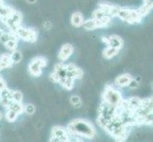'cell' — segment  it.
Listing matches in <instances>:
<instances>
[{
	"label": "cell",
	"instance_id": "cell-19",
	"mask_svg": "<svg viewBox=\"0 0 153 142\" xmlns=\"http://www.w3.org/2000/svg\"><path fill=\"white\" fill-rule=\"evenodd\" d=\"M131 79H132V76H131L130 74H128V73L122 74V75L118 76L115 79V85L118 87H121V88L126 87V86L128 85V83H129Z\"/></svg>",
	"mask_w": 153,
	"mask_h": 142
},
{
	"label": "cell",
	"instance_id": "cell-30",
	"mask_svg": "<svg viewBox=\"0 0 153 142\" xmlns=\"http://www.w3.org/2000/svg\"><path fill=\"white\" fill-rule=\"evenodd\" d=\"M10 59H12L13 64H18V63H20L21 60H22V54H21L17 49L10 52Z\"/></svg>",
	"mask_w": 153,
	"mask_h": 142
},
{
	"label": "cell",
	"instance_id": "cell-8",
	"mask_svg": "<svg viewBox=\"0 0 153 142\" xmlns=\"http://www.w3.org/2000/svg\"><path fill=\"white\" fill-rule=\"evenodd\" d=\"M14 35L17 39H21L25 42H30V43H34L37 40V31L31 28H24L20 27L14 30Z\"/></svg>",
	"mask_w": 153,
	"mask_h": 142
},
{
	"label": "cell",
	"instance_id": "cell-29",
	"mask_svg": "<svg viewBox=\"0 0 153 142\" xmlns=\"http://www.w3.org/2000/svg\"><path fill=\"white\" fill-rule=\"evenodd\" d=\"M18 114H16L14 111L13 110H10L9 108H7V111H6V114H5V118L8 120L9 122H14L15 120L17 119L18 118Z\"/></svg>",
	"mask_w": 153,
	"mask_h": 142
},
{
	"label": "cell",
	"instance_id": "cell-12",
	"mask_svg": "<svg viewBox=\"0 0 153 142\" xmlns=\"http://www.w3.org/2000/svg\"><path fill=\"white\" fill-rule=\"evenodd\" d=\"M102 40L105 45H108V46L114 47L116 49L120 50L124 46V42L122 38L119 37L118 35H110L108 37H103Z\"/></svg>",
	"mask_w": 153,
	"mask_h": 142
},
{
	"label": "cell",
	"instance_id": "cell-18",
	"mask_svg": "<svg viewBox=\"0 0 153 142\" xmlns=\"http://www.w3.org/2000/svg\"><path fill=\"white\" fill-rule=\"evenodd\" d=\"M83 27L85 28L87 30H94L96 29H101V28H105L108 27V25L100 22V21L96 20V19H88L87 21H85L83 24Z\"/></svg>",
	"mask_w": 153,
	"mask_h": 142
},
{
	"label": "cell",
	"instance_id": "cell-25",
	"mask_svg": "<svg viewBox=\"0 0 153 142\" xmlns=\"http://www.w3.org/2000/svg\"><path fill=\"white\" fill-rule=\"evenodd\" d=\"M8 108L10 109V110H13V111H14L18 115H21V114L24 113V105H23L22 102H12V103L9 105Z\"/></svg>",
	"mask_w": 153,
	"mask_h": 142
},
{
	"label": "cell",
	"instance_id": "cell-35",
	"mask_svg": "<svg viewBox=\"0 0 153 142\" xmlns=\"http://www.w3.org/2000/svg\"><path fill=\"white\" fill-rule=\"evenodd\" d=\"M5 87H7V83L3 79V77L0 75V90H2V89L5 88Z\"/></svg>",
	"mask_w": 153,
	"mask_h": 142
},
{
	"label": "cell",
	"instance_id": "cell-27",
	"mask_svg": "<svg viewBox=\"0 0 153 142\" xmlns=\"http://www.w3.org/2000/svg\"><path fill=\"white\" fill-rule=\"evenodd\" d=\"M17 42H18V39L16 37H14L13 39H10L9 40L7 43H5V47L10 50V52L12 51H14V50H16L17 49Z\"/></svg>",
	"mask_w": 153,
	"mask_h": 142
},
{
	"label": "cell",
	"instance_id": "cell-34",
	"mask_svg": "<svg viewBox=\"0 0 153 142\" xmlns=\"http://www.w3.org/2000/svg\"><path fill=\"white\" fill-rule=\"evenodd\" d=\"M129 88H131V89H135V88H137L139 86V82H137L136 80H134V79L132 78L130 80V82H129V83H128V85Z\"/></svg>",
	"mask_w": 153,
	"mask_h": 142
},
{
	"label": "cell",
	"instance_id": "cell-2",
	"mask_svg": "<svg viewBox=\"0 0 153 142\" xmlns=\"http://www.w3.org/2000/svg\"><path fill=\"white\" fill-rule=\"evenodd\" d=\"M131 129L132 127L126 125L117 115L104 128L105 132L113 138L116 142H125L128 138Z\"/></svg>",
	"mask_w": 153,
	"mask_h": 142
},
{
	"label": "cell",
	"instance_id": "cell-1",
	"mask_svg": "<svg viewBox=\"0 0 153 142\" xmlns=\"http://www.w3.org/2000/svg\"><path fill=\"white\" fill-rule=\"evenodd\" d=\"M66 129L71 136H78L81 138L91 139L96 135V130L93 124L83 118L73 119L68 124Z\"/></svg>",
	"mask_w": 153,
	"mask_h": 142
},
{
	"label": "cell",
	"instance_id": "cell-31",
	"mask_svg": "<svg viewBox=\"0 0 153 142\" xmlns=\"http://www.w3.org/2000/svg\"><path fill=\"white\" fill-rule=\"evenodd\" d=\"M71 103L77 108H79L82 105V99L81 98L77 96V95H72L71 97Z\"/></svg>",
	"mask_w": 153,
	"mask_h": 142
},
{
	"label": "cell",
	"instance_id": "cell-4",
	"mask_svg": "<svg viewBox=\"0 0 153 142\" xmlns=\"http://www.w3.org/2000/svg\"><path fill=\"white\" fill-rule=\"evenodd\" d=\"M117 110H118L117 107L102 102L98 109V118H97V123L99 124L100 127L104 129L105 127V125L117 115Z\"/></svg>",
	"mask_w": 153,
	"mask_h": 142
},
{
	"label": "cell",
	"instance_id": "cell-9",
	"mask_svg": "<svg viewBox=\"0 0 153 142\" xmlns=\"http://www.w3.org/2000/svg\"><path fill=\"white\" fill-rule=\"evenodd\" d=\"M22 20H23L22 13H21L20 12H18V10H13V13H10L8 17L3 19L2 21L4 22V24L7 26V28L9 29L10 31L14 32V30L21 26Z\"/></svg>",
	"mask_w": 153,
	"mask_h": 142
},
{
	"label": "cell",
	"instance_id": "cell-16",
	"mask_svg": "<svg viewBox=\"0 0 153 142\" xmlns=\"http://www.w3.org/2000/svg\"><path fill=\"white\" fill-rule=\"evenodd\" d=\"M93 18L94 19H96L98 21H100V22H102V23H105V24H107V25H110V22H111V19L112 17L110 16L109 14H108L107 13H105L104 10H102L101 9H97L95 10L93 12Z\"/></svg>",
	"mask_w": 153,
	"mask_h": 142
},
{
	"label": "cell",
	"instance_id": "cell-32",
	"mask_svg": "<svg viewBox=\"0 0 153 142\" xmlns=\"http://www.w3.org/2000/svg\"><path fill=\"white\" fill-rule=\"evenodd\" d=\"M12 99H13V102H23V94L20 91H13Z\"/></svg>",
	"mask_w": 153,
	"mask_h": 142
},
{
	"label": "cell",
	"instance_id": "cell-24",
	"mask_svg": "<svg viewBox=\"0 0 153 142\" xmlns=\"http://www.w3.org/2000/svg\"><path fill=\"white\" fill-rule=\"evenodd\" d=\"M119 53V49H116L111 46H107L103 51V56L105 59H111V58L117 56Z\"/></svg>",
	"mask_w": 153,
	"mask_h": 142
},
{
	"label": "cell",
	"instance_id": "cell-5",
	"mask_svg": "<svg viewBox=\"0 0 153 142\" xmlns=\"http://www.w3.org/2000/svg\"><path fill=\"white\" fill-rule=\"evenodd\" d=\"M103 102L105 103H108L112 106H115L119 108L120 105L122 104L124 99H123V95L121 94V92L113 87L112 85H107L105 88V90L103 92Z\"/></svg>",
	"mask_w": 153,
	"mask_h": 142
},
{
	"label": "cell",
	"instance_id": "cell-41",
	"mask_svg": "<svg viewBox=\"0 0 153 142\" xmlns=\"http://www.w3.org/2000/svg\"><path fill=\"white\" fill-rule=\"evenodd\" d=\"M3 118V115H2V113L1 112H0V119H1Z\"/></svg>",
	"mask_w": 153,
	"mask_h": 142
},
{
	"label": "cell",
	"instance_id": "cell-21",
	"mask_svg": "<svg viewBox=\"0 0 153 142\" xmlns=\"http://www.w3.org/2000/svg\"><path fill=\"white\" fill-rule=\"evenodd\" d=\"M13 65V63L10 59V54L7 53H3L0 55V71L6 69V68L12 67Z\"/></svg>",
	"mask_w": 153,
	"mask_h": 142
},
{
	"label": "cell",
	"instance_id": "cell-28",
	"mask_svg": "<svg viewBox=\"0 0 153 142\" xmlns=\"http://www.w3.org/2000/svg\"><path fill=\"white\" fill-rule=\"evenodd\" d=\"M14 37H16V36L14 35L13 32H12V31H4V32L1 33V35H0V42L4 45L5 43H7V42L10 39H13Z\"/></svg>",
	"mask_w": 153,
	"mask_h": 142
},
{
	"label": "cell",
	"instance_id": "cell-23",
	"mask_svg": "<svg viewBox=\"0 0 153 142\" xmlns=\"http://www.w3.org/2000/svg\"><path fill=\"white\" fill-rule=\"evenodd\" d=\"M61 86H63L65 89H67V90H71V89L73 88V86H74V80L68 74L67 77H65L64 79H62V80L58 82Z\"/></svg>",
	"mask_w": 153,
	"mask_h": 142
},
{
	"label": "cell",
	"instance_id": "cell-11",
	"mask_svg": "<svg viewBox=\"0 0 153 142\" xmlns=\"http://www.w3.org/2000/svg\"><path fill=\"white\" fill-rule=\"evenodd\" d=\"M55 138L60 139L63 142H68L71 135L68 133L66 128L62 127V126H54L51 129V135Z\"/></svg>",
	"mask_w": 153,
	"mask_h": 142
},
{
	"label": "cell",
	"instance_id": "cell-20",
	"mask_svg": "<svg viewBox=\"0 0 153 142\" xmlns=\"http://www.w3.org/2000/svg\"><path fill=\"white\" fill-rule=\"evenodd\" d=\"M84 22H85V19H84V16L81 13L79 12H75L73 13L71 17V23L73 27L75 28H80L83 26Z\"/></svg>",
	"mask_w": 153,
	"mask_h": 142
},
{
	"label": "cell",
	"instance_id": "cell-22",
	"mask_svg": "<svg viewBox=\"0 0 153 142\" xmlns=\"http://www.w3.org/2000/svg\"><path fill=\"white\" fill-rule=\"evenodd\" d=\"M13 10L14 9L10 8L9 6H6V5L4 4L3 0H0V19L1 20L8 17L9 15L13 13Z\"/></svg>",
	"mask_w": 153,
	"mask_h": 142
},
{
	"label": "cell",
	"instance_id": "cell-26",
	"mask_svg": "<svg viewBox=\"0 0 153 142\" xmlns=\"http://www.w3.org/2000/svg\"><path fill=\"white\" fill-rule=\"evenodd\" d=\"M151 9H152V2H147V3H144L143 6H141L138 9V12L140 13V14L144 18L145 16H146V15L150 13Z\"/></svg>",
	"mask_w": 153,
	"mask_h": 142
},
{
	"label": "cell",
	"instance_id": "cell-3",
	"mask_svg": "<svg viewBox=\"0 0 153 142\" xmlns=\"http://www.w3.org/2000/svg\"><path fill=\"white\" fill-rule=\"evenodd\" d=\"M136 126L152 125V99L147 98L142 99L139 109L134 113Z\"/></svg>",
	"mask_w": 153,
	"mask_h": 142
},
{
	"label": "cell",
	"instance_id": "cell-39",
	"mask_svg": "<svg viewBox=\"0 0 153 142\" xmlns=\"http://www.w3.org/2000/svg\"><path fill=\"white\" fill-rule=\"evenodd\" d=\"M28 2H29V3H35V2H36V0H28Z\"/></svg>",
	"mask_w": 153,
	"mask_h": 142
},
{
	"label": "cell",
	"instance_id": "cell-36",
	"mask_svg": "<svg viewBox=\"0 0 153 142\" xmlns=\"http://www.w3.org/2000/svg\"><path fill=\"white\" fill-rule=\"evenodd\" d=\"M70 142H84V141L81 138H78V136H71Z\"/></svg>",
	"mask_w": 153,
	"mask_h": 142
},
{
	"label": "cell",
	"instance_id": "cell-6",
	"mask_svg": "<svg viewBox=\"0 0 153 142\" xmlns=\"http://www.w3.org/2000/svg\"><path fill=\"white\" fill-rule=\"evenodd\" d=\"M117 16L121 20L129 24H139L143 20V16L140 14L138 10L128 8H120Z\"/></svg>",
	"mask_w": 153,
	"mask_h": 142
},
{
	"label": "cell",
	"instance_id": "cell-17",
	"mask_svg": "<svg viewBox=\"0 0 153 142\" xmlns=\"http://www.w3.org/2000/svg\"><path fill=\"white\" fill-rule=\"evenodd\" d=\"M66 69L68 74L70 75L73 80H79L83 77V70L81 68H79L78 66H76L74 64H68V65H66Z\"/></svg>",
	"mask_w": 153,
	"mask_h": 142
},
{
	"label": "cell",
	"instance_id": "cell-40",
	"mask_svg": "<svg viewBox=\"0 0 153 142\" xmlns=\"http://www.w3.org/2000/svg\"><path fill=\"white\" fill-rule=\"evenodd\" d=\"M144 3H147V2H152V0H144Z\"/></svg>",
	"mask_w": 153,
	"mask_h": 142
},
{
	"label": "cell",
	"instance_id": "cell-38",
	"mask_svg": "<svg viewBox=\"0 0 153 142\" xmlns=\"http://www.w3.org/2000/svg\"><path fill=\"white\" fill-rule=\"evenodd\" d=\"M44 27H45L47 29H51V23H50V22H46V23H44Z\"/></svg>",
	"mask_w": 153,
	"mask_h": 142
},
{
	"label": "cell",
	"instance_id": "cell-33",
	"mask_svg": "<svg viewBox=\"0 0 153 142\" xmlns=\"http://www.w3.org/2000/svg\"><path fill=\"white\" fill-rule=\"evenodd\" d=\"M35 112V107L33 104L31 103H27L26 105H24V113H26L27 115H33Z\"/></svg>",
	"mask_w": 153,
	"mask_h": 142
},
{
	"label": "cell",
	"instance_id": "cell-15",
	"mask_svg": "<svg viewBox=\"0 0 153 142\" xmlns=\"http://www.w3.org/2000/svg\"><path fill=\"white\" fill-rule=\"evenodd\" d=\"M121 7L116 6V5H112L107 2H101L99 3V9H101L102 10H104L105 13H107L108 14H109L111 17H115L117 16V13L119 12Z\"/></svg>",
	"mask_w": 153,
	"mask_h": 142
},
{
	"label": "cell",
	"instance_id": "cell-14",
	"mask_svg": "<svg viewBox=\"0 0 153 142\" xmlns=\"http://www.w3.org/2000/svg\"><path fill=\"white\" fill-rule=\"evenodd\" d=\"M73 51H74V49H73V46L71 44L63 45L62 47L60 49L59 53H58V59H59V61H61V62L67 61L68 58L72 55Z\"/></svg>",
	"mask_w": 153,
	"mask_h": 142
},
{
	"label": "cell",
	"instance_id": "cell-37",
	"mask_svg": "<svg viewBox=\"0 0 153 142\" xmlns=\"http://www.w3.org/2000/svg\"><path fill=\"white\" fill-rule=\"evenodd\" d=\"M49 142H63V141H61L60 139H58V138H53V136H51V138H50V141H49ZM68 142H70V140H68Z\"/></svg>",
	"mask_w": 153,
	"mask_h": 142
},
{
	"label": "cell",
	"instance_id": "cell-13",
	"mask_svg": "<svg viewBox=\"0 0 153 142\" xmlns=\"http://www.w3.org/2000/svg\"><path fill=\"white\" fill-rule=\"evenodd\" d=\"M12 95L13 90H10L8 87H5L2 90H0V104H1V106L4 108L9 107V105L13 102Z\"/></svg>",
	"mask_w": 153,
	"mask_h": 142
},
{
	"label": "cell",
	"instance_id": "cell-7",
	"mask_svg": "<svg viewBox=\"0 0 153 142\" xmlns=\"http://www.w3.org/2000/svg\"><path fill=\"white\" fill-rule=\"evenodd\" d=\"M48 65V61L43 56H37L33 58L29 64V72L31 76L39 77L43 73V68Z\"/></svg>",
	"mask_w": 153,
	"mask_h": 142
},
{
	"label": "cell",
	"instance_id": "cell-10",
	"mask_svg": "<svg viewBox=\"0 0 153 142\" xmlns=\"http://www.w3.org/2000/svg\"><path fill=\"white\" fill-rule=\"evenodd\" d=\"M67 76H68V72L66 69V65H63L62 63H58V64L55 65L54 70L51 74L50 79H51V81H52L53 82L58 83L62 79H64Z\"/></svg>",
	"mask_w": 153,
	"mask_h": 142
}]
</instances>
